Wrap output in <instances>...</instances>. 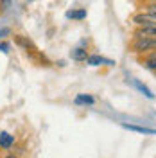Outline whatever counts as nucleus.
Instances as JSON below:
<instances>
[{"instance_id":"nucleus-1","label":"nucleus","mask_w":156,"mask_h":158,"mask_svg":"<svg viewBox=\"0 0 156 158\" xmlns=\"http://www.w3.org/2000/svg\"><path fill=\"white\" fill-rule=\"evenodd\" d=\"M133 22L137 23L138 27H147V25L156 23V20L153 18L149 13H146V15H135V16H133Z\"/></svg>"},{"instance_id":"nucleus-2","label":"nucleus","mask_w":156,"mask_h":158,"mask_svg":"<svg viewBox=\"0 0 156 158\" xmlns=\"http://www.w3.org/2000/svg\"><path fill=\"white\" fill-rule=\"evenodd\" d=\"M14 144V137H11L7 131H0V149H11Z\"/></svg>"},{"instance_id":"nucleus-3","label":"nucleus","mask_w":156,"mask_h":158,"mask_svg":"<svg viewBox=\"0 0 156 158\" xmlns=\"http://www.w3.org/2000/svg\"><path fill=\"white\" fill-rule=\"evenodd\" d=\"M124 128L129 131H135V133H144V135H156V129L151 128H142V126H133V124H124Z\"/></svg>"},{"instance_id":"nucleus-4","label":"nucleus","mask_w":156,"mask_h":158,"mask_svg":"<svg viewBox=\"0 0 156 158\" xmlns=\"http://www.w3.org/2000/svg\"><path fill=\"white\" fill-rule=\"evenodd\" d=\"M88 65H92V67H97V65H102V63H106V65H113L109 59H104L101 58V56H90V58H86Z\"/></svg>"},{"instance_id":"nucleus-5","label":"nucleus","mask_w":156,"mask_h":158,"mask_svg":"<svg viewBox=\"0 0 156 158\" xmlns=\"http://www.w3.org/2000/svg\"><path fill=\"white\" fill-rule=\"evenodd\" d=\"M67 16H68V18H74V20H81V18H84V16H86V11H84V9L68 11V13H67Z\"/></svg>"},{"instance_id":"nucleus-6","label":"nucleus","mask_w":156,"mask_h":158,"mask_svg":"<svg viewBox=\"0 0 156 158\" xmlns=\"http://www.w3.org/2000/svg\"><path fill=\"white\" fill-rule=\"evenodd\" d=\"M76 104H93V97H90V95H77L76 97Z\"/></svg>"},{"instance_id":"nucleus-7","label":"nucleus","mask_w":156,"mask_h":158,"mask_svg":"<svg viewBox=\"0 0 156 158\" xmlns=\"http://www.w3.org/2000/svg\"><path fill=\"white\" fill-rule=\"evenodd\" d=\"M72 56H74V59H86V50L84 49H76L74 52H72Z\"/></svg>"},{"instance_id":"nucleus-8","label":"nucleus","mask_w":156,"mask_h":158,"mask_svg":"<svg viewBox=\"0 0 156 158\" xmlns=\"http://www.w3.org/2000/svg\"><path fill=\"white\" fill-rule=\"evenodd\" d=\"M146 67H147V69L156 70V52H153V54L149 56V59L146 61Z\"/></svg>"},{"instance_id":"nucleus-9","label":"nucleus","mask_w":156,"mask_h":158,"mask_svg":"<svg viewBox=\"0 0 156 158\" xmlns=\"http://www.w3.org/2000/svg\"><path fill=\"white\" fill-rule=\"evenodd\" d=\"M135 85H137L138 88L142 90V92H144V94H146V95H147V97H149V99H153V97H154V95H153V94H151V92H149V88H146V86H144V85H142V83H138V81H137V83H135Z\"/></svg>"},{"instance_id":"nucleus-10","label":"nucleus","mask_w":156,"mask_h":158,"mask_svg":"<svg viewBox=\"0 0 156 158\" xmlns=\"http://www.w3.org/2000/svg\"><path fill=\"white\" fill-rule=\"evenodd\" d=\"M147 13H149V15L156 20V2H154V4H149V6H147Z\"/></svg>"},{"instance_id":"nucleus-11","label":"nucleus","mask_w":156,"mask_h":158,"mask_svg":"<svg viewBox=\"0 0 156 158\" xmlns=\"http://www.w3.org/2000/svg\"><path fill=\"white\" fill-rule=\"evenodd\" d=\"M4 158H18V156H16V155H14V153H9V155H7V156H4Z\"/></svg>"}]
</instances>
